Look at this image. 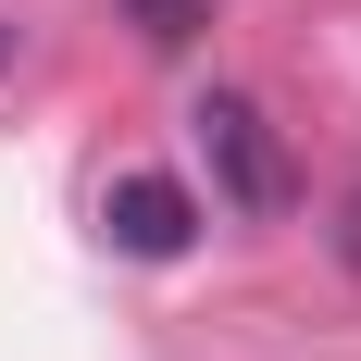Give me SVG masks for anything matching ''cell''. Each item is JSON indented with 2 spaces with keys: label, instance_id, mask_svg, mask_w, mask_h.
Instances as JSON below:
<instances>
[{
  "label": "cell",
  "instance_id": "6da1fadb",
  "mask_svg": "<svg viewBox=\"0 0 361 361\" xmlns=\"http://www.w3.org/2000/svg\"><path fill=\"white\" fill-rule=\"evenodd\" d=\"M200 149H212V187L237 200V212H287V149H274L262 100L212 87V100H200Z\"/></svg>",
  "mask_w": 361,
  "mask_h": 361
},
{
  "label": "cell",
  "instance_id": "7a4b0ae2",
  "mask_svg": "<svg viewBox=\"0 0 361 361\" xmlns=\"http://www.w3.org/2000/svg\"><path fill=\"white\" fill-rule=\"evenodd\" d=\"M100 224H112V250H125V262H175L187 237H200V200H187L175 175H112Z\"/></svg>",
  "mask_w": 361,
  "mask_h": 361
},
{
  "label": "cell",
  "instance_id": "3957f363",
  "mask_svg": "<svg viewBox=\"0 0 361 361\" xmlns=\"http://www.w3.org/2000/svg\"><path fill=\"white\" fill-rule=\"evenodd\" d=\"M125 13H137V37H149V50H187V37L212 25V0H125Z\"/></svg>",
  "mask_w": 361,
  "mask_h": 361
},
{
  "label": "cell",
  "instance_id": "277c9868",
  "mask_svg": "<svg viewBox=\"0 0 361 361\" xmlns=\"http://www.w3.org/2000/svg\"><path fill=\"white\" fill-rule=\"evenodd\" d=\"M336 262H349V274H361V187H349V200H336Z\"/></svg>",
  "mask_w": 361,
  "mask_h": 361
},
{
  "label": "cell",
  "instance_id": "5b68a950",
  "mask_svg": "<svg viewBox=\"0 0 361 361\" xmlns=\"http://www.w3.org/2000/svg\"><path fill=\"white\" fill-rule=\"evenodd\" d=\"M0 63H13V37H0Z\"/></svg>",
  "mask_w": 361,
  "mask_h": 361
}]
</instances>
